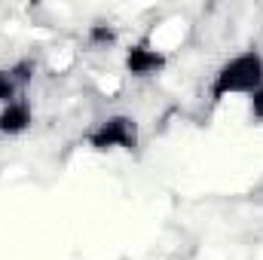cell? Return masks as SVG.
I'll use <instances>...</instances> for the list:
<instances>
[{"mask_svg":"<svg viewBox=\"0 0 263 260\" xmlns=\"http://www.w3.org/2000/svg\"><path fill=\"white\" fill-rule=\"evenodd\" d=\"M257 86H263V52L245 49L217 67L211 80V101H223L227 95H251Z\"/></svg>","mask_w":263,"mask_h":260,"instance_id":"1","label":"cell"},{"mask_svg":"<svg viewBox=\"0 0 263 260\" xmlns=\"http://www.w3.org/2000/svg\"><path fill=\"white\" fill-rule=\"evenodd\" d=\"M138 141H141V132H138L135 117H129V114H110L86 132V144L95 153H110V150L132 153V150H138Z\"/></svg>","mask_w":263,"mask_h":260,"instance_id":"2","label":"cell"},{"mask_svg":"<svg viewBox=\"0 0 263 260\" xmlns=\"http://www.w3.org/2000/svg\"><path fill=\"white\" fill-rule=\"evenodd\" d=\"M123 62H126V73L129 77L147 80V77H156L162 67L168 65V55H165V49L141 40V43H132L129 49H126V59Z\"/></svg>","mask_w":263,"mask_h":260,"instance_id":"3","label":"cell"},{"mask_svg":"<svg viewBox=\"0 0 263 260\" xmlns=\"http://www.w3.org/2000/svg\"><path fill=\"white\" fill-rule=\"evenodd\" d=\"M34 70H37L34 59H22L9 67H0V107L25 95V89L34 80Z\"/></svg>","mask_w":263,"mask_h":260,"instance_id":"4","label":"cell"},{"mask_svg":"<svg viewBox=\"0 0 263 260\" xmlns=\"http://www.w3.org/2000/svg\"><path fill=\"white\" fill-rule=\"evenodd\" d=\"M34 123V104L22 95L9 104L0 107V138H15V135H25Z\"/></svg>","mask_w":263,"mask_h":260,"instance_id":"5","label":"cell"},{"mask_svg":"<svg viewBox=\"0 0 263 260\" xmlns=\"http://www.w3.org/2000/svg\"><path fill=\"white\" fill-rule=\"evenodd\" d=\"M117 40H120V31H117L114 25H107V22H95V25L86 31V43H89L92 49H114Z\"/></svg>","mask_w":263,"mask_h":260,"instance_id":"6","label":"cell"},{"mask_svg":"<svg viewBox=\"0 0 263 260\" xmlns=\"http://www.w3.org/2000/svg\"><path fill=\"white\" fill-rule=\"evenodd\" d=\"M248 114H251V120L263 123V86H257V89L248 95Z\"/></svg>","mask_w":263,"mask_h":260,"instance_id":"7","label":"cell"}]
</instances>
